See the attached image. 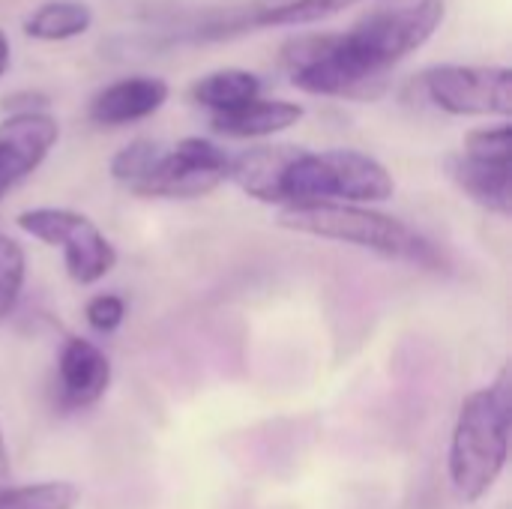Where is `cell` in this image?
Segmentation results:
<instances>
[{
	"mask_svg": "<svg viewBox=\"0 0 512 509\" xmlns=\"http://www.w3.org/2000/svg\"><path fill=\"white\" fill-rule=\"evenodd\" d=\"M60 138V126L48 111L9 114L0 120V198L33 174Z\"/></svg>",
	"mask_w": 512,
	"mask_h": 509,
	"instance_id": "obj_8",
	"label": "cell"
},
{
	"mask_svg": "<svg viewBox=\"0 0 512 509\" xmlns=\"http://www.w3.org/2000/svg\"><path fill=\"white\" fill-rule=\"evenodd\" d=\"M18 228L45 246H60L72 282L96 285L117 267V249L93 219L69 207H30L18 213Z\"/></svg>",
	"mask_w": 512,
	"mask_h": 509,
	"instance_id": "obj_5",
	"label": "cell"
},
{
	"mask_svg": "<svg viewBox=\"0 0 512 509\" xmlns=\"http://www.w3.org/2000/svg\"><path fill=\"white\" fill-rule=\"evenodd\" d=\"M27 276L24 249L0 231V324L12 315Z\"/></svg>",
	"mask_w": 512,
	"mask_h": 509,
	"instance_id": "obj_19",
	"label": "cell"
},
{
	"mask_svg": "<svg viewBox=\"0 0 512 509\" xmlns=\"http://www.w3.org/2000/svg\"><path fill=\"white\" fill-rule=\"evenodd\" d=\"M444 171L456 183V189L483 210L504 219L512 213V162H489L468 153H450L444 159Z\"/></svg>",
	"mask_w": 512,
	"mask_h": 509,
	"instance_id": "obj_11",
	"label": "cell"
},
{
	"mask_svg": "<svg viewBox=\"0 0 512 509\" xmlns=\"http://www.w3.org/2000/svg\"><path fill=\"white\" fill-rule=\"evenodd\" d=\"M12 480V465H9V447H6V435L0 426V489H6Z\"/></svg>",
	"mask_w": 512,
	"mask_h": 509,
	"instance_id": "obj_23",
	"label": "cell"
},
{
	"mask_svg": "<svg viewBox=\"0 0 512 509\" xmlns=\"http://www.w3.org/2000/svg\"><path fill=\"white\" fill-rule=\"evenodd\" d=\"M78 501H81L78 486L66 480L0 489V509H75Z\"/></svg>",
	"mask_w": 512,
	"mask_h": 509,
	"instance_id": "obj_16",
	"label": "cell"
},
{
	"mask_svg": "<svg viewBox=\"0 0 512 509\" xmlns=\"http://www.w3.org/2000/svg\"><path fill=\"white\" fill-rule=\"evenodd\" d=\"M93 9L84 0H48L24 18V36L36 42H69L90 30Z\"/></svg>",
	"mask_w": 512,
	"mask_h": 509,
	"instance_id": "obj_14",
	"label": "cell"
},
{
	"mask_svg": "<svg viewBox=\"0 0 512 509\" xmlns=\"http://www.w3.org/2000/svg\"><path fill=\"white\" fill-rule=\"evenodd\" d=\"M279 225L297 234L336 240V243L378 252L384 258H405V261L441 270V255L423 234H417L402 219L372 210V207L336 204V201L291 204V207H282Z\"/></svg>",
	"mask_w": 512,
	"mask_h": 509,
	"instance_id": "obj_3",
	"label": "cell"
},
{
	"mask_svg": "<svg viewBox=\"0 0 512 509\" xmlns=\"http://www.w3.org/2000/svg\"><path fill=\"white\" fill-rule=\"evenodd\" d=\"M462 153L477 156V159H489V162H512V126L504 120L498 126L471 129L465 135Z\"/></svg>",
	"mask_w": 512,
	"mask_h": 509,
	"instance_id": "obj_20",
	"label": "cell"
},
{
	"mask_svg": "<svg viewBox=\"0 0 512 509\" xmlns=\"http://www.w3.org/2000/svg\"><path fill=\"white\" fill-rule=\"evenodd\" d=\"M444 0H414L366 15L345 33H306L279 48L288 81L312 96L369 99L405 57L444 24Z\"/></svg>",
	"mask_w": 512,
	"mask_h": 509,
	"instance_id": "obj_1",
	"label": "cell"
},
{
	"mask_svg": "<svg viewBox=\"0 0 512 509\" xmlns=\"http://www.w3.org/2000/svg\"><path fill=\"white\" fill-rule=\"evenodd\" d=\"M9 60H12V48H9V36L0 30V78L9 72Z\"/></svg>",
	"mask_w": 512,
	"mask_h": 509,
	"instance_id": "obj_24",
	"label": "cell"
},
{
	"mask_svg": "<svg viewBox=\"0 0 512 509\" xmlns=\"http://www.w3.org/2000/svg\"><path fill=\"white\" fill-rule=\"evenodd\" d=\"M360 0H288L270 12H261L252 24L255 27H294V24H309L336 12H345L357 6Z\"/></svg>",
	"mask_w": 512,
	"mask_h": 509,
	"instance_id": "obj_18",
	"label": "cell"
},
{
	"mask_svg": "<svg viewBox=\"0 0 512 509\" xmlns=\"http://www.w3.org/2000/svg\"><path fill=\"white\" fill-rule=\"evenodd\" d=\"M84 318L96 333H114L126 321V303L117 294H96L87 300Z\"/></svg>",
	"mask_w": 512,
	"mask_h": 509,
	"instance_id": "obj_21",
	"label": "cell"
},
{
	"mask_svg": "<svg viewBox=\"0 0 512 509\" xmlns=\"http://www.w3.org/2000/svg\"><path fill=\"white\" fill-rule=\"evenodd\" d=\"M9 108V114H27V111H45L48 96L42 93H15L3 102Z\"/></svg>",
	"mask_w": 512,
	"mask_h": 509,
	"instance_id": "obj_22",
	"label": "cell"
},
{
	"mask_svg": "<svg viewBox=\"0 0 512 509\" xmlns=\"http://www.w3.org/2000/svg\"><path fill=\"white\" fill-rule=\"evenodd\" d=\"M111 384V360L90 339L69 336L57 357V387L66 408L96 405Z\"/></svg>",
	"mask_w": 512,
	"mask_h": 509,
	"instance_id": "obj_10",
	"label": "cell"
},
{
	"mask_svg": "<svg viewBox=\"0 0 512 509\" xmlns=\"http://www.w3.org/2000/svg\"><path fill=\"white\" fill-rule=\"evenodd\" d=\"M189 93L201 108H207L213 114H225V111H234V108L258 99L261 78L249 69H216V72L201 75Z\"/></svg>",
	"mask_w": 512,
	"mask_h": 509,
	"instance_id": "obj_15",
	"label": "cell"
},
{
	"mask_svg": "<svg viewBox=\"0 0 512 509\" xmlns=\"http://www.w3.org/2000/svg\"><path fill=\"white\" fill-rule=\"evenodd\" d=\"M300 150L303 147L297 144L249 147L228 162V180H234L249 198L261 204H282V180Z\"/></svg>",
	"mask_w": 512,
	"mask_h": 509,
	"instance_id": "obj_12",
	"label": "cell"
},
{
	"mask_svg": "<svg viewBox=\"0 0 512 509\" xmlns=\"http://www.w3.org/2000/svg\"><path fill=\"white\" fill-rule=\"evenodd\" d=\"M512 378L504 369L489 387L474 390L456 417L447 471L456 495L477 504L501 480L510 459Z\"/></svg>",
	"mask_w": 512,
	"mask_h": 509,
	"instance_id": "obj_2",
	"label": "cell"
},
{
	"mask_svg": "<svg viewBox=\"0 0 512 509\" xmlns=\"http://www.w3.org/2000/svg\"><path fill=\"white\" fill-rule=\"evenodd\" d=\"M396 180L384 162L363 150H300L282 180V207L291 204H315V201H336V204H378L393 198Z\"/></svg>",
	"mask_w": 512,
	"mask_h": 509,
	"instance_id": "obj_4",
	"label": "cell"
},
{
	"mask_svg": "<svg viewBox=\"0 0 512 509\" xmlns=\"http://www.w3.org/2000/svg\"><path fill=\"white\" fill-rule=\"evenodd\" d=\"M168 81L156 75H129L105 84L90 99V120L99 126H129L153 117L168 102Z\"/></svg>",
	"mask_w": 512,
	"mask_h": 509,
	"instance_id": "obj_9",
	"label": "cell"
},
{
	"mask_svg": "<svg viewBox=\"0 0 512 509\" xmlns=\"http://www.w3.org/2000/svg\"><path fill=\"white\" fill-rule=\"evenodd\" d=\"M162 153H165V144H159L153 138H135L111 156V177L132 192L138 183H144L150 177V171L156 168Z\"/></svg>",
	"mask_w": 512,
	"mask_h": 509,
	"instance_id": "obj_17",
	"label": "cell"
},
{
	"mask_svg": "<svg viewBox=\"0 0 512 509\" xmlns=\"http://www.w3.org/2000/svg\"><path fill=\"white\" fill-rule=\"evenodd\" d=\"M303 105L288 102V99H252L234 111L225 114H213L210 126L213 132L225 135V138H267V135H279L291 126H297L303 120Z\"/></svg>",
	"mask_w": 512,
	"mask_h": 509,
	"instance_id": "obj_13",
	"label": "cell"
},
{
	"mask_svg": "<svg viewBox=\"0 0 512 509\" xmlns=\"http://www.w3.org/2000/svg\"><path fill=\"white\" fill-rule=\"evenodd\" d=\"M429 102L453 117H501L512 114L510 66L441 63L420 75Z\"/></svg>",
	"mask_w": 512,
	"mask_h": 509,
	"instance_id": "obj_6",
	"label": "cell"
},
{
	"mask_svg": "<svg viewBox=\"0 0 512 509\" xmlns=\"http://www.w3.org/2000/svg\"><path fill=\"white\" fill-rule=\"evenodd\" d=\"M231 156L210 138H183L165 147L144 183L132 189L141 198H201L228 180Z\"/></svg>",
	"mask_w": 512,
	"mask_h": 509,
	"instance_id": "obj_7",
	"label": "cell"
}]
</instances>
